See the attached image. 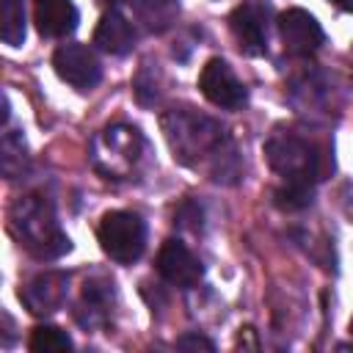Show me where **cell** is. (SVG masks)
Masks as SVG:
<instances>
[{"label":"cell","mask_w":353,"mask_h":353,"mask_svg":"<svg viewBox=\"0 0 353 353\" xmlns=\"http://www.w3.org/2000/svg\"><path fill=\"white\" fill-rule=\"evenodd\" d=\"M11 226L22 240V245L39 259H55L72 248L69 237L61 232L55 221L52 207L41 199H33V196L19 199L11 207Z\"/></svg>","instance_id":"1"},{"label":"cell","mask_w":353,"mask_h":353,"mask_svg":"<svg viewBox=\"0 0 353 353\" xmlns=\"http://www.w3.org/2000/svg\"><path fill=\"white\" fill-rule=\"evenodd\" d=\"M102 251L119 262V265H132L143 248H146V223L141 215L127 212V210H113L105 212L97 229Z\"/></svg>","instance_id":"2"},{"label":"cell","mask_w":353,"mask_h":353,"mask_svg":"<svg viewBox=\"0 0 353 353\" xmlns=\"http://www.w3.org/2000/svg\"><path fill=\"white\" fill-rule=\"evenodd\" d=\"M265 157L273 171H279L287 179H301V182H314L323 179L325 165L323 154L309 146L298 135H276L265 143Z\"/></svg>","instance_id":"3"},{"label":"cell","mask_w":353,"mask_h":353,"mask_svg":"<svg viewBox=\"0 0 353 353\" xmlns=\"http://www.w3.org/2000/svg\"><path fill=\"white\" fill-rule=\"evenodd\" d=\"M207 121L210 119H201V116H193V113H168V116H163V130H165V138L174 149V157L185 160L188 154H199V152L215 149L221 143L218 127H212L210 132L201 130Z\"/></svg>","instance_id":"4"},{"label":"cell","mask_w":353,"mask_h":353,"mask_svg":"<svg viewBox=\"0 0 353 353\" xmlns=\"http://www.w3.org/2000/svg\"><path fill=\"white\" fill-rule=\"evenodd\" d=\"M52 66L63 83L80 91H91L102 80V63L97 52L85 44H61L52 55Z\"/></svg>","instance_id":"5"},{"label":"cell","mask_w":353,"mask_h":353,"mask_svg":"<svg viewBox=\"0 0 353 353\" xmlns=\"http://www.w3.org/2000/svg\"><path fill=\"white\" fill-rule=\"evenodd\" d=\"M199 88L201 94L226 110H237L245 102V85L237 80V74L232 72V66L221 58H210L199 74Z\"/></svg>","instance_id":"6"},{"label":"cell","mask_w":353,"mask_h":353,"mask_svg":"<svg viewBox=\"0 0 353 353\" xmlns=\"http://www.w3.org/2000/svg\"><path fill=\"white\" fill-rule=\"evenodd\" d=\"M279 33H281L284 50L292 55H312L314 50H320L325 39L320 22L303 8H287L279 17Z\"/></svg>","instance_id":"7"},{"label":"cell","mask_w":353,"mask_h":353,"mask_svg":"<svg viewBox=\"0 0 353 353\" xmlns=\"http://www.w3.org/2000/svg\"><path fill=\"white\" fill-rule=\"evenodd\" d=\"M157 273H160L168 284L188 290V287H196V284L201 281L204 268H201V262L190 254V248H188L185 243H179V240H165V243L160 245V251H157Z\"/></svg>","instance_id":"8"},{"label":"cell","mask_w":353,"mask_h":353,"mask_svg":"<svg viewBox=\"0 0 353 353\" xmlns=\"http://www.w3.org/2000/svg\"><path fill=\"white\" fill-rule=\"evenodd\" d=\"M229 28H232L243 52H248V55L265 52V47H268V11L259 3H254V0L240 3L229 14Z\"/></svg>","instance_id":"9"},{"label":"cell","mask_w":353,"mask_h":353,"mask_svg":"<svg viewBox=\"0 0 353 353\" xmlns=\"http://www.w3.org/2000/svg\"><path fill=\"white\" fill-rule=\"evenodd\" d=\"M77 8L72 0H36L33 6V22L41 36L47 39H63L77 28Z\"/></svg>","instance_id":"10"},{"label":"cell","mask_w":353,"mask_h":353,"mask_svg":"<svg viewBox=\"0 0 353 353\" xmlns=\"http://www.w3.org/2000/svg\"><path fill=\"white\" fill-rule=\"evenodd\" d=\"M19 298L33 314H50L58 312L66 298V279L63 273H44L36 276L25 290H19Z\"/></svg>","instance_id":"11"},{"label":"cell","mask_w":353,"mask_h":353,"mask_svg":"<svg viewBox=\"0 0 353 353\" xmlns=\"http://www.w3.org/2000/svg\"><path fill=\"white\" fill-rule=\"evenodd\" d=\"M94 44L110 55H127L135 44V28L121 11H108L94 30Z\"/></svg>","instance_id":"12"},{"label":"cell","mask_w":353,"mask_h":353,"mask_svg":"<svg viewBox=\"0 0 353 353\" xmlns=\"http://www.w3.org/2000/svg\"><path fill=\"white\" fill-rule=\"evenodd\" d=\"M25 33H28V22H25L22 0H3V6H0V39L8 47H22Z\"/></svg>","instance_id":"13"},{"label":"cell","mask_w":353,"mask_h":353,"mask_svg":"<svg viewBox=\"0 0 353 353\" xmlns=\"http://www.w3.org/2000/svg\"><path fill=\"white\" fill-rule=\"evenodd\" d=\"M179 3L176 0H135V14L149 30H165L176 19Z\"/></svg>","instance_id":"14"},{"label":"cell","mask_w":353,"mask_h":353,"mask_svg":"<svg viewBox=\"0 0 353 353\" xmlns=\"http://www.w3.org/2000/svg\"><path fill=\"white\" fill-rule=\"evenodd\" d=\"M273 199H276V207H281L287 212H298V210H303L314 201V188H312V182L287 179V185H281L273 193Z\"/></svg>","instance_id":"15"},{"label":"cell","mask_w":353,"mask_h":353,"mask_svg":"<svg viewBox=\"0 0 353 353\" xmlns=\"http://www.w3.org/2000/svg\"><path fill=\"white\" fill-rule=\"evenodd\" d=\"M28 347L33 353H61V350H72V339L58 325H39V328H33Z\"/></svg>","instance_id":"16"},{"label":"cell","mask_w":353,"mask_h":353,"mask_svg":"<svg viewBox=\"0 0 353 353\" xmlns=\"http://www.w3.org/2000/svg\"><path fill=\"white\" fill-rule=\"evenodd\" d=\"M176 347H179V350H212L215 345H212L210 339L199 336V334H185V336L176 339Z\"/></svg>","instance_id":"17"},{"label":"cell","mask_w":353,"mask_h":353,"mask_svg":"<svg viewBox=\"0 0 353 353\" xmlns=\"http://www.w3.org/2000/svg\"><path fill=\"white\" fill-rule=\"evenodd\" d=\"M331 3H336L342 11H350L353 14V0H331Z\"/></svg>","instance_id":"18"},{"label":"cell","mask_w":353,"mask_h":353,"mask_svg":"<svg viewBox=\"0 0 353 353\" xmlns=\"http://www.w3.org/2000/svg\"><path fill=\"white\" fill-rule=\"evenodd\" d=\"M108 3H121V0H108Z\"/></svg>","instance_id":"19"},{"label":"cell","mask_w":353,"mask_h":353,"mask_svg":"<svg viewBox=\"0 0 353 353\" xmlns=\"http://www.w3.org/2000/svg\"><path fill=\"white\" fill-rule=\"evenodd\" d=\"M350 334H353V320H350Z\"/></svg>","instance_id":"20"}]
</instances>
